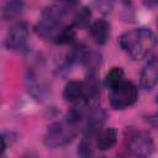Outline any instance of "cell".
I'll return each mask as SVG.
<instances>
[{
	"instance_id": "11",
	"label": "cell",
	"mask_w": 158,
	"mask_h": 158,
	"mask_svg": "<svg viewBox=\"0 0 158 158\" xmlns=\"http://www.w3.org/2000/svg\"><path fill=\"white\" fill-rule=\"evenodd\" d=\"M123 80H125V73H123L122 68H120V67H114V68H111V69L107 72V74L105 75L104 83H105V86L110 90L111 88L118 85V84L122 83Z\"/></svg>"
},
{
	"instance_id": "16",
	"label": "cell",
	"mask_w": 158,
	"mask_h": 158,
	"mask_svg": "<svg viewBox=\"0 0 158 158\" xmlns=\"http://www.w3.org/2000/svg\"><path fill=\"white\" fill-rule=\"evenodd\" d=\"M74 37H75V31H74L73 25H65L59 31V33L57 35V37L53 42L57 44H65V43L72 42L74 40Z\"/></svg>"
},
{
	"instance_id": "18",
	"label": "cell",
	"mask_w": 158,
	"mask_h": 158,
	"mask_svg": "<svg viewBox=\"0 0 158 158\" xmlns=\"http://www.w3.org/2000/svg\"><path fill=\"white\" fill-rule=\"evenodd\" d=\"M25 158H40L36 153H33V152H31V153H27L26 156H25Z\"/></svg>"
},
{
	"instance_id": "2",
	"label": "cell",
	"mask_w": 158,
	"mask_h": 158,
	"mask_svg": "<svg viewBox=\"0 0 158 158\" xmlns=\"http://www.w3.org/2000/svg\"><path fill=\"white\" fill-rule=\"evenodd\" d=\"M72 6H75V2H59L46 6L35 26L36 33L42 38L54 41L59 31L65 26L63 25V19L72 10Z\"/></svg>"
},
{
	"instance_id": "5",
	"label": "cell",
	"mask_w": 158,
	"mask_h": 158,
	"mask_svg": "<svg viewBox=\"0 0 158 158\" xmlns=\"http://www.w3.org/2000/svg\"><path fill=\"white\" fill-rule=\"evenodd\" d=\"M138 99V90L137 86L127 80H123L118 85L110 89L109 101L112 109L115 110H123L132 106Z\"/></svg>"
},
{
	"instance_id": "8",
	"label": "cell",
	"mask_w": 158,
	"mask_h": 158,
	"mask_svg": "<svg viewBox=\"0 0 158 158\" xmlns=\"http://www.w3.org/2000/svg\"><path fill=\"white\" fill-rule=\"evenodd\" d=\"M139 84L146 90H151L158 84V58L149 60L143 67L139 75Z\"/></svg>"
},
{
	"instance_id": "3",
	"label": "cell",
	"mask_w": 158,
	"mask_h": 158,
	"mask_svg": "<svg viewBox=\"0 0 158 158\" xmlns=\"http://www.w3.org/2000/svg\"><path fill=\"white\" fill-rule=\"evenodd\" d=\"M99 96V83L93 74H89L85 80H70L63 89L64 100L74 105L84 104L88 106H93Z\"/></svg>"
},
{
	"instance_id": "19",
	"label": "cell",
	"mask_w": 158,
	"mask_h": 158,
	"mask_svg": "<svg viewBox=\"0 0 158 158\" xmlns=\"http://www.w3.org/2000/svg\"><path fill=\"white\" fill-rule=\"evenodd\" d=\"M156 102H157V105H158V95L156 96Z\"/></svg>"
},
{
	"instance_id": "20",
	"label": "cell",
	"mask_w": 158,
	"mask_h": 158,
	"mask_svg": "<svg viewBox=\"0 0 158 158\" xmlns=\"http://www.w3.org/2000/svg\"><path fill=\"white\" fill-rule=\"evenodd\" d=\"M157 26H158V17H157Z\"/></svg>"
},
{
	"instance_id": "15",
	"label": "cell",
	"mask_w": 158,
	"mask_h": 158,
	"mask_svg": "<svg viewBox=\"0 0 158 158\" xmlns=\"http://www.w3.org/2000/svg\"><path fill=\"white\" fill-rule=\"evenodd\" d=\"M93 139L88 136H84L79 144H78V157L79 158H93L94 148H93Z\"/></svg>"
},
{
	"instance_id": "6",
	"label": "cell",
	"mask_w": 158,
	"mask_h": 158,
	"mask_svg": "<svg viewBox=\"0 0 158 158\" xmlns=\"http://www.w3.org/2000/svg\"><path fill=\"white\" fill-rule=\"evenodd\" d=\"M127 149L137 158H149L154 152L153 137L146 131H131L127 137Z\"/></svg>"
},
{
	"instance_id": "14",
	"label": "cell",
	"mask_w": 158,
	"mask_h": 158,
	"mask_svg": "<svg viewBox=\"0 0 158 158\" xmlns=\"http://www.w3.org/2000/svg\"><path fill=\"white\" fill-rule=\"evenodd\" d=\"M23 5L25 4L22 1H7L2 9V17L5 20H12L17 17L22 11Z\"/></svg>"
},
{
	"instance_id": "9",
	"label": "cell",
	"mask_w": 158,
	"mask_h": 158,
	"mask_svg": "<svg viewBox=\"0 0 158 158\" xmlns=\"http://www.w3.org/2000/svg\"><path fill=\"white\" fill-rule=\"evenodd\" d=\"M89 30H90V35H91L93 40L98 44H105L110 37L111 26L106 20L98 19V20L91 22Z\"/></svg>"
},
{
	"instance_id": "4",
	"label": "cell",
	"mask_w": 158,
	"mask_h": 158,
	"mask_svg": "<svg viewBox=\"0 0 158 158\" xmlns=\"http://www.w3.org/2000/svg\"><path fill=\"white\" fill-rule=\"evenodd\" d=\"M78 133V126L69 123L67 120L57 121L49 125L44 135V144L48 148H62L69 144Z\"/></svg>"
},
{
	"instance_id": "17",
	"label": "cell",
	"mask_w": 158,
	"mask_h": 158,
	"mask_svg": "<svg viewBox=\"0 0 158 158\" xmlns=\"http://www.w3.org/2000/svg\"><path fill=\"white\" fill-rule=\"evenodd\" d=\"M99 6V9L102 11V12H110L112 10V6H114V2H109V1H101L99 4H96Z\"/></svg>"
},
{
	"instance_id": "1",
	"label": "cell",
	"mask_w": 158,
	"mask_h": 158,
	"mask_svg": "<svg viewBox=\"0 0 158 158\" xmlns=\"http://www.w3.org/2000/svg\"><path fill=\"white\" fill-rule=\"evenodd\" d=\"M121 49L133 60L146 58L158 44V36L149 28L139 27L123 32L118 38Z\"/></svg>"
},
{
	"instance_id": "10",
	"label": "cell",
	"mask_w": 158,
	"mask_h": 158,
	"mask_svg": "<svg viewBox=\"0 0 158 158\" xmlns=\"http://www.w3.org/2000/svg\"><path fill=\"white\" fill-rule=\"evenodd\" d=\"M117 137H118V133H117V130L115 127L102 128L96 137V147L100 151L111 149L116 144Z\"/></svg>"
},
{
	"instance_id": "7",
	"label": "cell",
	"mask_w": 158,
	"mask_h": 158,
	"mask_svg": "<svg viewBox=\"0 0 158 158\" xmlns=\"http://www.w3.org/2000/svg\"><path fill=\"white\" fill-rule=\"evenodd\" d=\"M28 25L25 21L16 22L5 36V47L11 51H23L28 41Z\"/></svg>"
},
{
	"instance_id": "13",
	"label": "cell",
	"mask_w": 158,
	"mask_h": 158,
	"mask_svg": "<svg viewBox=\"0 0 158 158\" xmlns=\"http://www.w3.org/2000/svg\"><path fill=\"white\" fill-rule=\"evenodd\" d=\"M86 69L89 70L90 74L94 75V72L100 67L101 64V56L99 52H95V51H90V49H86V53L83 58V62H81Z\"/></svg>"
},
{
	"instance_id": "12",
	"label": "cell",
	"mask_w": 158,
	"mask_h": 158,
	"mask_svg": "<svg viewBox=\"0 0 158 158\" xmlns=\"http://www.w3.org/2000/svg\"><path fill=\"white\" fill-rule=\"evenodd\" d=\"M91 25V10L88 6H81L77 10L73 17V26L77 27H86Z\"/></svg>"
}]
</instances>
